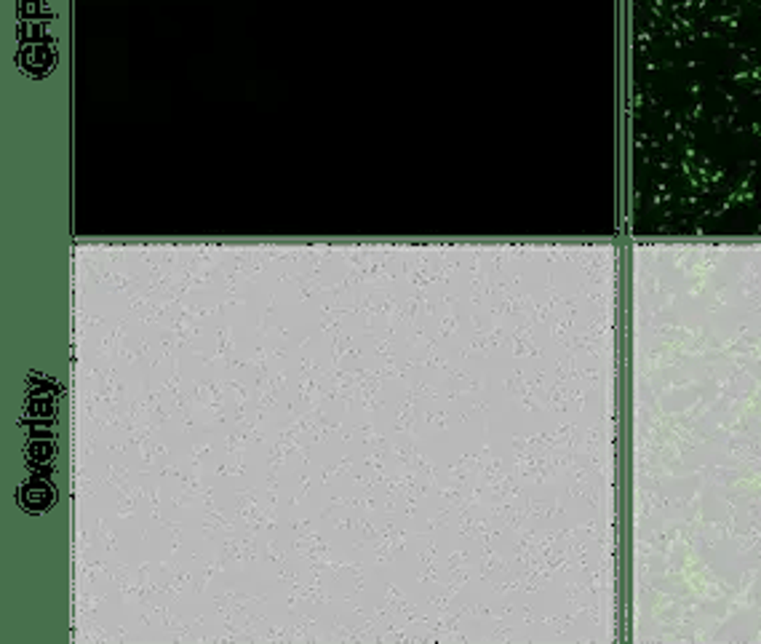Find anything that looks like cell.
<instances>
[{
    "label": "cell",
    "mask_w": 761,
    "mask_h": 644,
    "mask_svg": "<svg viewBox=\"0 0 761 644\" xmlns=\"http://www.w3.org/2000/svg\"><path fill=\"white\" fill-rule=\"evenodd\" d=\"M51 38L35 41V43H22V51L16 54V64L32 78H43L54 70L57 64V48H54Z\"/></svg>",
    "instance_id": "1"
},
{
    "label": "cell",
    "mask_w": 761,
    "mask_h": 644,
    "mask_svg": "<svg viewBox=\"0 0 761 644\" xmlns=\"http://www.w3.org/2000/svg\"><path fill=\"white\" fill-rule=\"evenodd\" d=\"M54 500H57V492H54V487L45 484V481H38V479L27 481V484L19 489V506L24 510H30V513L51 508Z\"/></svg>",
    "instance_id": "2"
},
{
    "label": "cell",
    "mask_w": 761,
    "mask_h": 644,
    "mask_svg": "<svg viewBox=\"0 0 761 644\" xmlns=\"http://www.w3.org/2000/svg\"><path fill=\"white\" fill-rule=\"evenodd\" d=\"M38 14L48 16L43 0H19V16H22V22L24 19H35Z\"/></svg>",
    "instance_id": "3"
},
{
    "label": "cell",
    "mask_w": 761,
    "mask_h": 644,
    "mask_svg": "<svg viewBox=\"0 0 761 644\" xmlns=\"http://www.w3.org/2000/svg\"><path fill=\"white\" fill-rule=\"evenodd\" d=\"M32 457L35 460H48V457H54V444L51 441H32Z\"/></svg>",
    "instance_id": "4"
}]
</instances>
